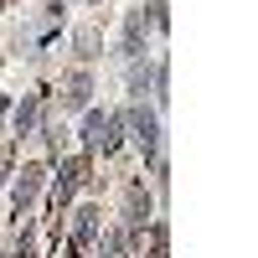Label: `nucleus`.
Listing matches in <instances>:
<instances>
[{"mask_svg":"<svg viewBox=\"0 0 258 258\" xmlns=\"http://www.w3.org/2000/svg\"><path fill=\"white\" fill-rule=\"evenodd\" d=\"M83 145H88V150H103V155H114V150H119V114L88 109V119H83Z\"/></svg>","mask_w":258,"mask_h":258,"instance_id":"f257e3e1","label":"nucleus"},{"mask_svg":"<svg viewBox=\"0 0 258 258\" xmlns=\"http://www.w3.org/2000/svg\"><path fill=\"white\" fill-rule=\"evenodd\" d=\"M129 129H135V145L145 150V155L160 150V124H155V114H150L145 103H129Z\"/></svg>","mask_w":258,"mask_h":258,"instance_id":"f03ea898","label":"nucleus"},{"mask_svg":"<svg viewBox=\"0 0 258 258\" xmlns=\"http://www.w3.org/2000/svg\"><path fill=\"white\" fill-rule=\"evenodd\" d=\"M41 181H47V165H26V170H21V176H16V186H11V197H16V212L36 202Z\"/></svg>","mask_w":258,"mask_h":258,"instance_id":"7ed1b4c3","label":"nucleus"},{"mask_svg":"<svg viewBox=\"0 0 258 258\" xmlns=\"http://www.w3.org/2000/svg\"><path fill=\"white\" fill-rule=\"evenodd\" d=\"M83 176H88V165H83V160H68V165H62V176H57V191H52V207H57V212L73 202V191H78V181H83Z\"/></svg>","mask_w":258,"mask_h":258,"instance_id":"20e7f679","label":"nucleus"},{"mask_svg":"<svg viewBox=\"0 0 258 258\" xmlns=\"http://www.w3.org/2000/svg\"><path fill=\"white\" fill-rule=\"evenodd\" d=\"M98 222H103L98 207H78V212H73V248H88V243L98 238Z\"/></svg>","mask_w":258,"mask_h":258,"instance_id":"39448f33","label":"nucleus"},{"mask_svg":"<svg viewBox=\"0 0 258 258\" xmlns=\"http://www.w3.org/2000/svg\"><path fill=\"white\" fill-rule=\"evenodd\" d=\"M41 109H47V93H26V103H21V109H16V135H31V129H36V119H41Z\"/></svg>","mask_w":258,"mask_h":258,"instance_id":"423d86ee","label":"nucleus"},{"mask_svg":"<svg viewBox=\"0 0 258 258\" xmlns=\"http://www.w3.org/2000/svg\"><path fill=\"white\" fill-rule=\"evenodd\" d=\"M88 93H93V78L88 73H73L68 88H62V109H88Z\"/></svg>","mask_w":258,"mask_h":258,"instance_id":"0eeeda50","label":"nucleus"},{"mask_svg":"<svg viewBox=\"0 0 258 258\" xmlns=\"http://www.w3.org/2000/svg\"><path fill=\"white\" fill-rule=\"evenodd\" d=\"M145 222H150V197H145V191L135 186V191H129V212H124V227H129V232H140Z\"/></svg>","mask_w":258,"mask_h":258,"instance_id":"6e6552de","label":"nucleus"},{"mask_svg":"<svg viewBox=\"0 0 258 258\" xmlns=\"http://www.w3.org/2000/svg\"><path fill=\"white\" fill-rule=\"evenodd\" d=\"M140 31H145V16L135 11V16H129V26H124V57H140Z\"/></svg>","mask_w":258,"mask_h":258,"instance_id":"1a4fd4ad","label":"nucleus"},{"mask_svg":"<svg viewBox=\"0 0 258 258\" xmlns=\"http://www.w3.org/2000/svg\"><path fill=\"white\" fill-rule=\"evenodd\" d=\"M6 176H11V145L0 150V181H6Z\"/></svg>","mask_w":258,"mask_h":258,"instance_id":"9d476101","label":"nucleus"},{"mask_svg":"<svg viewBox=\"0 0 258 258\" xmlns=\"http://www.w3.org/2000/svg\"><path fill=\"white\" fill-rule=\"evenodd\" d=\"M0 114H6V98H0Z\"/></svg>","mask_w":258,"mask_h":258,"instance_id":"9b49d317","label":"nucleus"}]
</instances>
